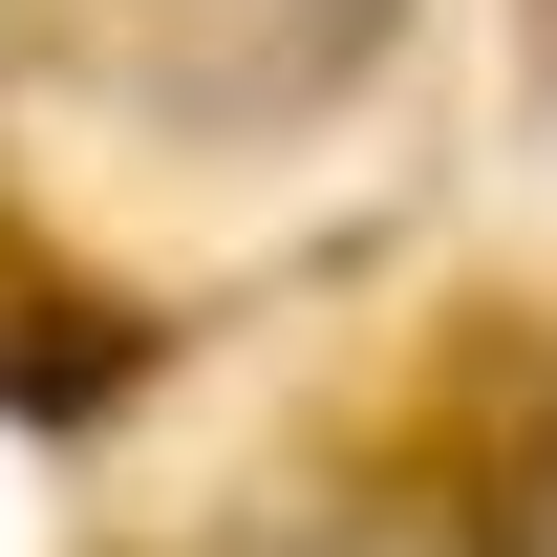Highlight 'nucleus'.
I'll return each instance as SVG.
<instances>
[{"label": "nucleus", "instance_id": "obj_1", "mask_svg": "<svg viewBox=\"0 0 557 557\" xmlns=\"http://www.w3.org/2000/svg\"><path fill=\"white\" fill-rule=\"evenodd\" d=\"M515 44H536V108H557V0H515Z\"/></svg>", "mask_w": 557, "mask_h": 557}]
</instances>
